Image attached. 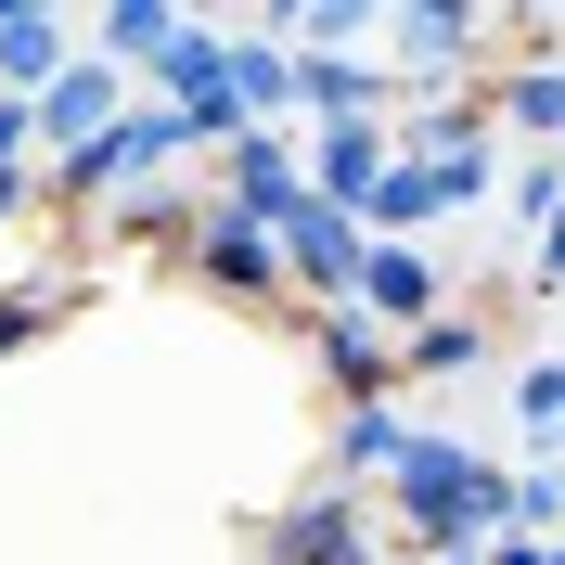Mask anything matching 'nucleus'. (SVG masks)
Listing matches in <instances>:
<instances>
[{"mask_svg": "<svg viewBox=\"0 0 565 565\" xmlns=\"http://www.w3.org/2000/svg\"><path fill=\"white\" fill-rule=\"evenodd\" d=\"M193 257H206V282H232V296H270V245H257V218H206Z\"/></svg>", "mask_w": 565, "mask_h": 565, "instance_id": "2", "label": "nucleus"}, {"mask_svg": "<svg viewBox=\"0 0 565 565\" xmlns=\"http://www.w3.org/2000/svg\"><path fill=\"white\" fill-rule=\"evenodd\" d=\"M360 296H373L386 321H424V309H437V270L398 257V245H373V257H360Z\"/></svg>", "mask_w": 565, "mask_h": 565, "instance_id": "3", "label": "nucleus"}, {"mask_svg": "<svg viewBox=\"0 0 565 565\" xmlns=\"http://www.w3.org/2000/svg\"><path fill=\"white\" fill-rule=\"evenodd\" d=\"M514 116H540V129H565V77H527V90H514Z\"/></svg>", "mask_w": 565, "mask_h": 565, "instance_id": "8", "label": "nucleus"}, {"mask_svg": "<svg viewBox=\"0 0 565 565\" xmlns=\"http://www.w3.org/2000/svg\"><path fill=\"white\" fill-rule=\"evenodd\" d=\"M26 321H39V309H0V348H13V334H26Z\"/></svg>", "mask_w": 565, "mask_h": 565, "instance_id": "9", "label": "nucleus"}, {"mask_svg": "<svg viewBox=\"0 0 565 565\" xmlns=\"http://www.w3.org/2000/svg\"><path fill=\"white\" fill-rule=\"evenodd\" d=\"M90 116H116V77H104V65L52 77V129H77V141H90Z\"/></svg>", "mask_w": 565, "mask_h": 565, "instance_id": "5", "label": "nucleus"}, {"mask_svg": "<svg viewBox=\"0 0 565 565\" xmlns=\"http://www.w3.org/2000/svg\"><path fill=\"white\" fill-rule=\"evenodd\" d=\"M553 270H565V232H553Z\"/></svg>", "mask_w": 565, "mask_h": 565, "instance_id": "10", "label": "nucleus"}, {"mask_svg": "<svg viewBox=\"0 0 565 565\" xmlns=\"http://www.w3.org/2000/svg\"><path fill=\"white\" fill-rule=\"evenodd\" d=\"M321 360H334V373H348L360 398L386 386V334H360V321H321Z\"/></svg>", "mask_w": 565, "mask_h": 565, "instance_id": "4", "label": "nucleus"}, {"mask_svg": "<svg viewBox=\"0 0 565 565\" xmlns=\"http://www.w3.org/2000/svg\"><path fill=\"white\" fill-rule=\"evenodd\" d=\"M270 553L282 565H360V514H348V501H309V514L270 527Z\"/></svg>", "mask_w": 565, "mask_h": 565, "instance_id": "1", "label": "nucleus"}, {"mask_svg": "<svg viewBox=\"0 0 565 565\" xmlns=\"http://www.w3.org/2000/svg\"><path fill=\"white\" fill-rule=\"evenodd\" d=\"M321 193H373V129H334V141H321Z\"/></svg>", "mask_w": 565, "mask_h": 565, "instance_id": "6", "label": "nucleus"}, {"mask_svg": "<svg viewBox=\"0 0 565 565\" xmlns=\"http://www.w3.org/2000/svg\"><path fill=\"white\" fill-rule=\"evenodd\" d=\"M0 65L39 77V65H52V26H39V13H13V26H0Z\"/></svg>", "mask_w": 565, "mask_h": 565, "instance_id": "7", "label": "nucleus"}]
</instances>
